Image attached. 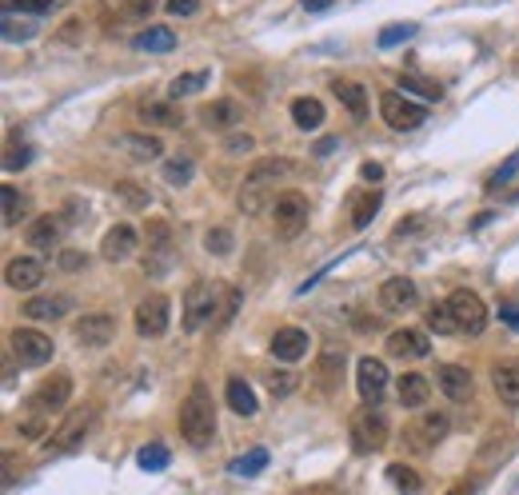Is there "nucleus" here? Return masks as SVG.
<instances>
[{"instance_id":"nucleus-43","label":"nucleus","mask_w":519,"mask_h":495,"mask_svg":"<svg viewBox=\"0 0 519 495\" xmlns=\"http://www.w3.org/2000/svg\"><path fill=\"white\" fill-rule=\"evenodd\" d=\"M5 5V13L13 16V13H33V16H45L57 8V0H0Z\"/></svg>"},{"instance_id":"nucleus-6","label":"nucleus","mask_w":519,"mask_h":495,"mask_svg":"<svg viewBox=\"0 0 519 495\" xmlns=\"http://www.w3.org/2000/svg\"><path fill=\"white\" fill-rule=\"evenodd\" d=\"M220 296L224 288L220 284H208V280H196L192 288L184 292V332H200L204 324H216V308H220Z\"/></svg>"},{"instance_id":"nucleus-61","label":"nucleus","mask_w":519,"mask_h":495,"mask_svg":"<svg viewBox=\"0 0 519 495\" xmlns=\"http://www.w3.org/2000/svg\"><path fill=\"white\" fill-rule=\"evenodd\" d=\"M336 144H340V140H336V136H327V140H320V144H316V152H320V156H327V152L336 149Z\"/></svg>"},{"instance_id":"nucleus-11","label":"nucleus","mask_w":519,"mask_h":495,"mask_svg":"<svg viewBox=\"0 0 519 495\" xmlns=\"http://www.w3.org/2000/svg\"><path fill=\"white\" fill-rule=\"evenodd\" d=\"M168 320H172L168 296H144L136 304V332H140L144 340H161L168 332Z\"/></svg>"},{"instance_id":"nucleus-47","label":"nucleus","mask_w":519,"mask_h":495,"mask_svg":"<svg viewBox=\"0 0 519 495\" xmlns=\"http://www.w3.org/2000/svg\"><path fill=\"white\" fill-rule=\"evenodd\" d=\"M28 156H33V152H28V144L13 136V140H8V152H5V172H16V168H25Z\"/></svg>"},{"instance_id":"nucleus-22","label":"nucleus","mask_w":519,"mask_h":495,"mask_svg":"<svg viewBox=\"0 0 519 495\" xmlns=\"http://www.w3.org/2000/svg\"><path fill=\"white\" fill-rule=\"evenodd\" d=\"M200 120H204L208 129H216V132L236 129V124L244 120V104L232 100V97H220V100H212L208 108H200Z\"/></svg>"},{"instance_id":"nucleus-55","label":"nucleus","mask_w":519,"mask_h":495,"mask_svg":"<svg viewBox=\"0 0 519 495\" xmlns=\"http://www.w3.org/2000/svg\"><path fill=\"white\" fill-rule=\"evenodd\" d=\"M224 149H228L232 156H236V152H252V149H256V140H252L248 132H244V136H240V132H232L228 140H224Z\"/></svg>"},{"instance_id":"nucleus-27","label":"nucleus","mask_w":519,"mask_h":495,"mask_svg":"<svg viewBox=\"0 0 519 495\" xmlns=\"http://www.w3.org/2000/svg\"><path fill=\"white\" fill-rule=\"evenodd\" d=\"M332 92H336V100H340L344 108L356 116V120H364V116H368V92H364V84H356V80H332Z\"/></svg>"},{"instance_id":"nucleus-9","label":"nucleus","mask_w":519,"mask_h":495,"mask_svg":"<svg viewBox=\"0 0 519 495\" xmlns=\"http://www.w3.org/2000/svg\"><path fill=\"white\" fill-rule=\"evenodd\" d=\"M8 347L25 367H45L52 360V335L40 328H13L8 332Z\"/></svg>"},{"instance_id":"nucleus-13","label":"nucleus","mask_w":519,"mask_h":495,"mask_svg":"<svg viewBox=\"0 0 519 495\" xmlns=\"http://www.w3.org/2000/svg\"><path fill=\"white\" fill-rule=\"evenodd\" d=\"M379 308L384 312H411L420 304V288H416V280H408V276H391L379 284Z\"/></svg>"},{"instance_id":"nucleus-56","label":"nucleus","mask_w":519,"mask_h":495,"mask_svg":"<svg viewBox=\"0 0 519 495\" xmlns=\"http://www.w3.org/2000/svg\"><path fill=\"white\" fill-rule=\"evenodd\" d=\"M124 20H144V16H152V0H129V8L120 13Z\"/></svg>"},{"instance_id":"nucleus-3","label":"nucleus","mask_w":519,"mask_h":495,"mask_svg":"<svg viewBox=\"0 0 519 495\" xmlns=\"http://www.w3.org/2000/svg\"><path fill=\"white\" fill-rule=\"evenodd\" d=\"M97 416H100V412H97L92 404L72 407V412L60 419V428L48 436V444H45V448H48V456H68V451H77L84 439L92 436V428H97Z\"/></svg>"},{"instance_id":"nucleus-38","label":"nucleus","mask_w":519,"mask_h":495,"mask_svg":"<svg viewBox=\"0 0 519 495\" xmlns=\"http://www.w3.org/2000/svg\"><path fill=\"white\" fill-rule=\"evenodd\" d=\"M144 244H148V252L172 248V228H168V220H148V228H144Z\"/></svg>"},{"instance_id":"nucleus-29","label":"nucleus","mask_w":519,"mask_h":495,"mask_svg":"<svg viewBox=\"0 0 519 495\" xmlns=\"http://www.w3.org/2000/svg\"><path fill=\"white\" fill-rule=\"evenodd\" d=\"M68 308H72L68 296H33L25 304V315L28 320H60Z\"/></svg>"},{"instance_id":"nucleus-30","label":"nucleus","mask_w":519,"mask_h":495,"mask_svg":"<svg viewBox=\"0 0 519 495\" xmlns=\"http://www.w3.org/2000/svg\"><path fill=\"white\" fill-rule=\"evenodd\" d=\"M396 396H400V404L404 407H423L431 399V384L423 380V376H416V372H408L404 380L396 384Z\"/></svg>"},{"instance_id":"nucleus-28","label":"nucleus","mask_w":519,"mask_h":495,"mask_svg":"<svg viewBox=\"0 0 519 495\" xmlns=\"http://www.w3.org/2000/svg\"><path fill=\"white\" fill-rule=\"evenodd\" d=\"M112 196H116V204L129 208V212H148V208H152V192L136 180H120L112 188Z\"/></svg>"},{"instance_id":"nucleus-60","label":"nucleus","mask_w":519,"mask_h":495,"mask_svg":"<svg viewBox=\"0 0 519 495\" xmlns=\"http://www.w3.org/2000/svg\"><path fill=\"white\" fill-rule=\"evenodd\" d=\"M304 8L308 13H324V8H332V0H304Z\"/></svg>"},{"instance_id":"nucleus-44","label":"nucleus","mask_w":519,"mask_h":495,"mask_svg":"<svg viewBox=\"0 0 519 495\" xmlns=\"http://www.w3.org/2000/svg\"><path fill=\"white\" fill-rule=\"evenodd\" d=\"M416 33H420L416 25H388L384 33H379L376 45H379V48H396V45H404V40H411Z\"/></svg>"},{"instance_id":"nucleus-25","label":"nucleus","mask_w":519,"mask_h":495,"mask_svg":"<svg viewBox=\"0 0 519 495\" xmlns=\"http://www.w3.org/2000/svg\"><path fill=\"white\" fill-rule=\"evenodd\" d=\"M492 387L503 404H519V360H507V364H495L492 367Z\"/></svg>"},{"instance_id":"nucleus-12","label":"nucleus","mask_w":519,"mask_h":495,"mask_svg":"<svg viewBox=\"0 0 519 495\" xmlns=\"http://www.w3.org/2000/svg\"><path fill=\"white\" fill-rule=\"evenodd\" d=\"M72 335H77L80 347H104V344H112V335H116V320L109 312H84L80 320L72 324Z\"/></svg>"},{"instance_id":"nucleus-57","label":"nucleus","mask_w":519,"mask_h":495,"mask_svg":"<svg viewBox=\"0 0 519 495\" xmlns=\"http://www.w3.org/2000/svg\"><path fill=\"white\" fill-rule=\"evenodd\" d=\"M359 176H364V184H379V180H384V164L364 160V164H359Z\"/></svg>"},{"instance_id":"nucleus-58","label":"nucleus","mask_w":519,"mask_h":495,"mask_svg":"<svg viewBox=\"0 0 519 495\" xmlns=\"http://www.w3.org/2000/svg\"><path fill=\"white\" fill-rule=\"evenodd\" d=\"M500 320L507 324V328L519 332V304H503V308H500Z\"/></svg>"},{"instance_id":"nucleus-52","label":"nucleus","mask_w":519,"mask_h":495,"mask_svg":"<svg viewBox=\"0 0 519 495\" xmlns=\"http://www.w3.org/2000/svg\"><path fill=\"white\" fill-rule=\"evenodd\" d=\"M428 328L436 332V335H455V328H452V315H448V308H443V304H440V308H431V312H428Z\"/></svg>"},{"instance_id":"nucleus-26","label":"nucleus","mask_w":519,"mask_h":495,"mask_svg":"<svg viewBox=\"0 0 519 495\" xmlns=\"http://www.w3.org/2000/svg\"><path fill=\"white\" fill-rule=\"evenodd\" d=\"M60 228H65V224H60V216H36L33 220V224H28V244H33L36 252H52V248H57V240H60Z\"/></svg>"},{"instance_id":"nucleus-15","label":"nucleus","mask_w":519,"mask_h":495,"mask_svg":"<svg viewBox=\"0 0 519 495\" xmlns=\"http://www.w3.org/2000/svg\"><path fill=\"white\" fill-rule=\"evenodd\" d=\"M45 260L40 256H16V260H8V268H5V280H8V288H16V292H33L45 284Z\"/></svg>"},{"instance_id":"nucleus-42","label":"nucleus","mask_w":519,"mask_h":495,"mask_svg":"<svg viewBox=\"0 0 519 495\" xmlns=\"http://www.w3.org/2000/svg\"><path fill=\"white\" fill-rule=\"evenodd\" d=\"M136 463H140L144 471H164L168 468V448L164 444H144L140 456H136Z\"/></svg>"},{"instance_id":"nucleus-59","label":"nucleus","mask_w":519,"mask_h":495,"mask_svg":"<svg viewBox=\"0 0 519 495\" xmlns=\"http://www.w3.org/2000/svg\"><path fill=\"white\" fill-rule=\"evenodd\" d=\"M475 488H480V483H475V480H468V483H455V488H452L448 495H475Z\"/></svg>"},{"instance_id":"nucleus-4","label":"nucleus","mask_w":519,"mask_h":495,"mask_svg":"<svg viewBox=\"0 0 519 495\" xmlns=\"http://www.w3.org/2000/svg\"><path fill=\"white\" fill-rule=\"evenodd\" d=\"M308 196L296 192V188H288V192H280L276 200H272V228H276L280 240H296L304 228H308Z\"/></svg>"},{"instance_id":"nucleus-8","label":"nucleus","mask_w":519,"mask_h":495,"mask_svg":"<svg viewBox=\"0 0 519 495\" xmlns=\"http://www.w3.org/2000/svg\"><path fill=\"white\" fill-rule=\"evenodd\" d=\"M379 116H384L388 129L411 132V129H420V124H423L428 108H423L420 100H408L404 92H384V97H379Z\"/></svg>"},{"instance_id":"nucleus-51","label":"nucleus","mask_w":519,"mask_h":495,"mask_svg":"<svg viewBox=\"0 0 519 495\" xmlns=\"http://www.w3.org/2000/svg\"><path fill=\"white\" fill-rule=\"evenodd\" d=\"M515 172H519V152H512V156H507V160L500 164V172H495L492 180H487V192H495V188H500V184H507Z\"/></svg>"},{"instance_id":"nucleus-37","label":"nucleus","mask_w":519,"mask_h":495,"mask_svg":"<svg viewBox=\"0 0 519 495\" xmlns=\"http://www.w3.org/2000/svg\"><path fill=\"white\" fill-rule=\"evenodd\" d=\"M264 468H268V451H264V448H252L248 456H240L236 463H232V476H260Z\"/></svg>"},{"instance_id":"nucleus-5","label":"nucleus","mask_w":519,"mask_h":495,"mask_svg":"<svg viewBox=\"0 0 519 495\" xmlns=\"http://www.w3.org/2000/svg\"><path fill=\"white\" fill-rule=\"evenodd\" d=\"M443 308H448V315H452V328H455V335H480L483 328H487V304L475 296V292H468V288H460V292H452L448 300H443Z\"/></svg>"},{"instance_id":"nucleus-45","label":"nucleus","mask_w":519,"mask_h":495,"mask_svg":"<svg viewBox=\"0 0 519 495\" xmlns=\"http://www.w3.org/2000/svg\"><path fill=\"white\" fill-rule=\"evenodd\" d=\"M400 88L416 92V97H423V100H440V92H443L436 80H423V77H404V80H400Z\"/></svg>"},{"instance_id":"nucleus-16","label":"nucleus","mask_w":519,"mask_h":495,"mask_svg":"<svg viewBox=\"0 0 519 495\" xmlns=\"http://www.w3.org/2000/svg\"><path fill=\"white\" fill-rule=\"evenodd\" d=\"M356 387H359V399L376 404V399L384 396V387H388V367H384V360H376V356H364V360L356 364Z\"/></svg>"},{"instance_id":"nucleus-10","label":"nucleus","mask_w":519,"mask_h":495,"mask_svg":"<svg viewBox=\"0 0 519 495\" xmlns=\"http://www.w3.org/2000/svg\"><path fill=\"white\" fill-rule=\"evenodd\" d=\"M448 428H452V419L443 412H423L416 424L404 428V439H408V448H416V451H431L443 436H448Z\"/></svg>"},{"instance_id":"nucleus-53","label":"nucleus","mask_w":519,"mask_h":495,"mask_svg":"<svg viewBox=\"0 0 519 495\" xmlns=\"http://www.w3.org/2000/svg\"><path fill=\"white\" fill-rule=\"evenodd\" d=\"M84 268H88L84 252H60V272H84Z\"/></svg>"},{"instance_id":"nucleus-7","label":"nucleus","mask_w":519,"mask_h":495,"mask_svg":"<svg viewBox=\"0 0 519 495\" xmlns=\"http://www.w3.org/2000/svg\"><path fill=\"white\" fill-rule=\"evenodd\" d=\"M391 439V424L384 412H376L372 404L364 407V412L352 416V448L359 456H372V451H384Z\"/></svg>"},{"instance_id":"nucleus-17","label":"nucleus","mask_w":519,"mask_h":495,"mask_svg":"<svg viewBox=\"0 0 519 495\" xmlns=\"http://www.w3.org/2000/svg\"><path fill=\"white\" fill-rule=\"evenodd\" d=\"M272 356H276V360H284V364H300L304 356H308V347H312V335L304 332V328H280L276 335H272Z\"/></svg>"},{"instance_id":"nucleus-33","label":"nucleus","mask_w":519,"mask_h":495,"mask_svg":"<svg viewBox=\"0 0 519 495\" xmlns=\"http://www.w3.org/2000/svg\"><path fill=\"white\" fill-rule=\"evenodd\" d=\"M379 204H384V200H379V192H356V196H352V228L364 232V228L376 220Z\"/></svg>"},{"instance_id":"nucleus-49","label":"nucleus","mask_w":519,"mask_h":495,"mask_svg":"<svg viewBox=\"0 0 519 495\" xmlns=\"http://www.w3.org/2000/svg\"><path fill=\"white\" fill-rule=\"evenodd\" d=\"M204 80H208L204 72H188V77H176L168 92H172V97L180 100V97H188V92H200V88H204Z\"/></svg>"},{"instance_id":"nucleus-2","label":"nucleus","mask_w":519,"mask_h":495,"mask_svg":"<svg viewBox=\"0 0 519 495\" xmlns=\"http://www.w3.org/2000/svg\"><path fill=\"white\" fill-rule=\"evenodd\" d=\"M180 436L192 448H208L216 439V407H212V396L204 384H192L188 399L180 404Z\"/></svg>"},{"instance_id":"nucleus-32","label":"nucleus","mask_w":519,"mask_h":495,"mask_svg":"<svg viewBox=\"0 0 519 495\" xmlns=\"http://www.w3.org/2000/svg\"><path fill=\"white\" fill-rule=\"evenodd\" d=\"M292 120H296V129L316 132V129L324 124V104H320V100H312V97L292 100Z\"/></svg>"},{"instance_id":"nucleus-18","label":"nucleus","mask_w":519,"mask_h":495,"mask_svg":"<svg viewBox=\"0 0 519 495\" xmlns=\"http://www.w3.org/2000/svg\"><path fill=\"white\" fill-rule=\"evenodd\" d=\"M428 352H431V340L420 328H396V332H388V356H396V360H423Z\"/></svg>"},{"instance_id":"nucleus-23","label":"nucleus","mask_w":519,"mask_h":495,"mask_svg":"<svg viewBox=\"0 0 519 495\" xmlns=\"http://www.w3.org/2000/svg\"><path fill=\"white\" fill-rule=\"evenodd\" d=\"M120 152L124 156H132V160H140V164H148V160H161L164 156V140L161 136H152V132H129V136H120Z\"/></svg>"},{"instance_id":"nucleus-36","label":"nucleus","mask_w":519,"mask_h":495,"mask_svg":"<svg viewBox=\"0 0 519 495\" xmlns=\"http://www.w3.org/2000/svg\"><path fill=\"white\" fill-rule=\"evenodd\" d=\"M192 172H196V164L188 160V156H176V160H164V180L172 184V188H184L188 180H192Z\"/></svg>"},{"instance_id":"nucleus-21","label":"nucleus","mask_w":519,"mask_h":495,"mask_svg":"<svg viewBox=\"0 0 519 495\" xmlns=\"http://www.w3.org/2000/svg\"><path fill=\"white\" fill-rule=\"evenodd\" d=\"M340 376H344V347H324L320 364H316V384H320L324 396H336L340 392Z\"/></svg>"},{"instance_id":"nucleus-40","label":"nucleus","mask_w":519,"mask_h":495,"mask_svg":"<svg viewBox=\"0 0 519 495\" xmlns=\"http://www.w3.org/2000/svg\"><path fill=\"white\" fill-rule=\"evenodd\" d=\"M264 384H268L272 399H288V396L296 392V387H300V376H296V372H272Z\"/></svg>"},{"instance_id":"nucleus-35","label":"nucleus","mask_w":519,"mask_h":495,"mask_svg":"<svg viewBox=\"0 0 519 495\" xmlns=\"http://www.w3.org/2000/svg\"><path fill=\"white\" fill-rule=\"evenodd\" d=\"M388 480L396 483V488L404 491V495H416V491L423 488V480H420L416 471L408 468V463H388Z\"/></svg>"},{"instance_id":"nucleus-31","label":"nucleus","mask_w":519,"mask_h":495,"mask_svg":"<svg viewBox=\"0 0 519 495\" xmlns=\"http://www.w3.org/2000/svg\"><path fill=\"white\" fill-rule=\"evenodd\" d=\"M224 399H228V407H232L236 416H256V407H260V404H256V396H252V387L244 384L240 376H232V380H228Z\"/></svg>"},{"instance_id":"nucleus-1","label":"nucleus","mask_w":519,"mask_h":495,"mask_svg":"<svg viewBox=\"0 0 519 495\" xmlns=\"http://www.w3.org/2000/svg\"><path fill=\"white\" fill-rule=\"evenodd\" d=\"M288 172H292V160H284V156H268V160L252 164V172L244 176V184H240V212L260 216L264 208H272V200L280 196L276 184Z\"/></svg>"},{"instance_id":"nucleus-19","label":"nucleus","mask_w":519,"mask_h":495,"mask_svg":"<svg viewBox=\"0 0 519 495\" xmlns=\"http://www.w3.org/2000/svg\"><path fill=\"white\" fill-rule=\"evenodd\" d=\"M436 384H440V392L455 399V404H468V399L475 396V380H472V372L468 367H460V364H443L440 372H436Z\"/></svg>"},{"instance_id":"nucleus-20","label":"nucleus","mask_w":519,"mask_h":495,"mask_svg":"<svg viewBox=\"0 0 519 495\" xmlns=\"http://www.w3.org/2000/svg\"><path fill=\"white\" fill-rule=\"evenodd\" d=\"M136 228L132 224H112L109 232H104V240H100V256L109 260V264H120V260H129L132 252H136Z\"/></svg>"},{"instance_id":"nucleus-39","label":"nucleus","mask_w":519,"mask_h":495,"mask_svg":"<svg viewBox=\"0 0 519 495\" xmlns=\"http://www.w3.org/2000/svg\"><path fill=\"white\" fill-rule=\"evenodd\" d=\"M431 228V216L428 212H416L408 220H400L396 228H391V240H411V236H423V232Z\"/></svg>"},{"instance_id":"nucleus-34","label":"nucleus","mask_w":519,"mask_h":495,"mask_svg":"<svg viewBox=\"0 0 519 495\" xmlns=\"http://www.w3.org/2000/svg\"><path fill=\"white\" fill-rule=\"evenodd\" d=\"M140 52H172L176 48V36H172V28H164V25H152V28H144L140 36L132 40Z\"/></svg>"},{"instance_id":"nucleus-24","label":"nucleus","mask_w":519,"mask_h":495,"mask_svg":"<svg viewBox=\"0 0 519 495\" xmlns=\"http://www.w3.org/2000/svg\"><path fill=\"white\" fill-rule=\"evenodd\" d=\"M140 124L144 129H180L184 124V112L176 108V104H168V100H152V104H144L140 112Z\"/></svg>"},{"instance_id":"nucleus-46","label":"nucleus","mask_w":519,"mask_h":495,"mask_svg":"<svg viewBox=\"0 0 519 495\" xmlns=\"http://www.w3.org/2000/svg\"><path fill=\"white\" fill-rule=\"evenodd\" d=\"M16 431H20V439H28V444H36V439H45V431H48V416H28V419H20L16 424Z\"/></svg>"},{"instance_id":"nucleus-14","label":"nucleus","mask_w":519,"mask_h":495,"mask_svg":"<svg viewBox=\"0 0 519 495\" xmlns=\"http://www.w3.org/2000/svg\"><path fill=\"white\" fill-rule=\"evenodd\" d=\"M68 399H72V380H68V376H48V380L33 392V407L40 416H52V412H65Z\"/></svg>"},{"instance_id":"nucleus-50","label":"nucleus","mask_w":519,"mask_h":495,"mask_svg":"<svg viewBox=\"0 0 519 495\" xmlns=\"http://www.w3.org/2000/svg\"><path fill=\"white\" fill-rule=\"evenodd\" d=\"M33 36H36V25H33V20L16 25L13 16H5V40H8V45H16V40H33Z\"/></svg>"},{"instance_id":"nucleus-54","label":"nucleus","mask_w":519,"mask_h":495,"mask_svg":"<svg viewBox=\"0 0 519 495\" xmlns=\"http://www.w3.org/2000/svg\"><path fill=\"white\" fill-rule=\"evenodd\" d=\"M164 8L172 16H196L200 13V0H164Z\"/></svg>"},{"instance_id":"nucleus-48","label":"nucleus","mask_w":519,"mask_h":495,"mask_svg":"<svg viewBox=\"0 0 519 495\" xmlns=\"http://www.w3.org/2000/svg\"><path fill=\"white\" fill-rule=\"evenodd\" d=\"M204 248L216 252V256H228L232 252V232L228 228H208L204 232Z\"/></svg>"},{"instance_id":"nucleus-41","label":"nucleus","mask_w":519,"mask_h":495,"mask_svg":"<svg viewBox=\"0 0 519 495\" xmlns=\"http://www.w3.org/2000/svg\"><path fill=\"white\" fill-rule=\"evenodd\" d=\"M25 212H28V200L20 196L13 184H5V224L13 228L16 220H25Z\"/></svg>"}]
</instances>
